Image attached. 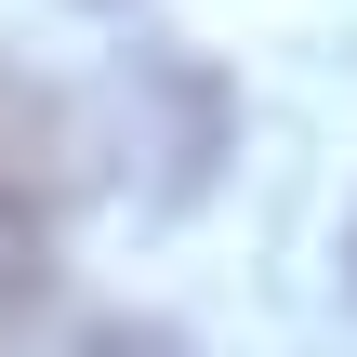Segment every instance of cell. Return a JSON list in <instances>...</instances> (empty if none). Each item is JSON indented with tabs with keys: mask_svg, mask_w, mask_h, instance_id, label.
<instances>
[{
	"mask_svg": "<svg viewBox=\"0 0 357 357\" xmlns=\"http://www.w3.org/2000/svg\"><path fill=\"white\" fill-rule=\"evenodd\" d=\"M66 357H185V331H159V318H106V331H79Z\"/></svg>",
	"mask_w": 357,
	"mask_h": 357,
	"instance_id": "cell-1",
	"label": "cell"
}]
</instances>
